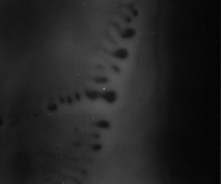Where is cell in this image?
<instances>
[{
	"mask_svg": "<svg viewBox=\"0 0 221 184\" xmlns=\"http://www.w3.org/2000/svg\"><path fill=\"white\" fill-rule=\"evenodd\" d=\"M116 93L113 91H107L102 94V98L108 102H113L116 100Z\"/></svg>",
	"mask_w": 221,
	"mask_h": 184,
	"instance_id": "1",
	"label": "cell"
},
{
	"mask_svg": "<svg viewBox=\"0 0 221 184\" xmlns=\"http://www.w3.org/2000/svg\"><path fill=\"white\" fill-rule=\"evenodd\" d=\"M112 54L116 57V58L125 59V58H127V56H128V51H127L126 49H125V48H121V49L115 51Z\"/></svg>",
	"mask_w": 221,
	"mask_h": 184,
	"instance_id": "2",
	"label": "cell"
},
{
	"mask_svg": "<svg viewBox=\"0 0 221 184\" xmlns=\"http://www.w3.org/2000/svg\"><path fill=\"white\" fill-rule=\"evenodd\" d=\"M135 34H136V32L133 29H127L124 30V31L122 32L121 36L125 39H129V38L133 37V36L135 35Z\"/></svg>",
	"mask_w": 221,
	"mask_h": 184,
	"instance_id": "3",
	"label": "cell"
},
{
	"mask_svg": "<svg viewBox=\"0 0 221 184\" xmlns=\"http://www.w3.org/2000/svg\"><path fill=\"white\" fill-rule=\"evenodd\" d=\"M86 96L91 100H96L99 97V93L97 91H93V90H89V91L86 92Z\"/></svg>",
	"mask_w": 221,
	"mask_h": 184,
	"instance_id": "4",
	"label": "cell"
},
{
	"mask_svg": "<svg viewBox=\"0 0 221 184\" xmlns=\"http://www.w3.org/2000/svg\"><path fill=\"white\" fill-rule=\"evenodd\" d=\"M96 126H98L99 127H102V128H108L110 126V124L106 121V120H99L96 123Z\"/></svg>",
	"mask_w": 221,
	"mask_h": 184,
	"instance_id": "5",
	"label": "cell"
},
{
	"mask_svg": "<svg viewBox=\"0 0 221 184\" xmlns=\"http://www.w3.org/2000/svg\"><path fill=\"white\" fill-rule=\"evenodd\" d=\"M95 81L97 83H105V82H107L108 79L107 78H105V77H99V78H96Z\"/></svg>",
	"mask_w": 221,
	"mask_h": 184,
	"instance_id": "6",
	"label": "cell"
},
{
	"mask_svg": "<svg viewBox=\"0 0 221 184\" xmlns=\"http://www.w3.org/2000/svg\"><path fill=\"white\" fill-rule=\"evenodd\" d=\"M48 109L50 111H55L57 109V107H56V105H54V104L49 105V106H48Z\"/></svg>",
	"mask_w": 221,
	"mask_h": 184,
	"instance_id": "7",
	"label": "cell"
},
{
	"mask_svg": "<svg viewBox=\"0 0 221 184\" xmlns=\"http://www.w3.org/2000/svg\"><path fill=\"white\" fill-rule=\"evenodd\" d=\"M100 148H101V146H99V144H95V146H92V150H99Z\"/></svg>",
	"mask_w": 221,
	"mask_h": 184,
	"instance_id": "8",
	"label": "cell"
},
{
	"mask_svg": "<svg viewBox=\"0 0 221 184\" xmlns=\"http://www.w3.org/2000/svg\"><path fill=\"white\" fill-rule=\"evenodd\" d=\"M112 67H113V69H115V71H119V69L117 67H116V66H112Z\"/></svg>",
	"mask_w": 221,
	"mask_h": 184,
	"instance_id": "9",
	"label": "cell"
},
{
	"mask_svg": "<svg viewBox=\"0 0 221 184\" xmlns=\"http://www.w3.org/2000/svg\"><path fill=\"white\" fill-rule=\"evenodd\" d=\"M68 102H70V103H72V100H71V98H70V97H69V98L68 99Z\"/></svg>",
	"mask_w": 221,
	"mask_h": 184,
	"instance_id": "10",
	"label": "cell"
}]
</instances>
